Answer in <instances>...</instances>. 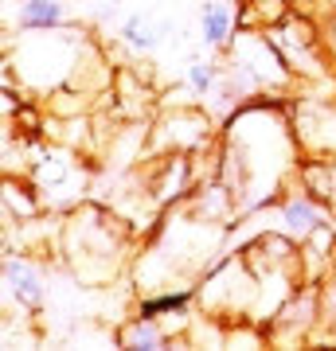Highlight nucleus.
Listing matches in <instances>:
<instances>
[{"instance_id": "obj_1", "label": "nucleus", "mask_w": 336, "mask_h": 351, "mask_svg": "<svg viewBox=\"0 0 336 351\" xmlns=\"http://www.w3.org/2000/svg\"><path fill=\"white\" fill-rule=\"evenodd\" d=\"M298 152L301 141L293 117H286L278 101H238L227 117L219 176L243 211H258L278 199L289 180H298Z\"/></svg>"}, {"instance_id": "obj_2", "label": "nucleus", "mask_w": 336, "mask_h": 351, "mask_svg": "<svg viewBox=\"0 0 336 351\" xmlns=\"http://www.w3.org/2000/svg\"><path fill=\"white\" fill-rule=\"evenodd\" d=\"M90 43L78 27H55V32H27V39L8 51V66H16V78L32 94H55L63 86H75L78 71L87 63Z\"/></svg>"}, {"instance_id": "obj_3", "label": "nucleus", "mask_w": 336, "mask_h": 351, "mask_svg": "<svg viewBox=\"0 0 336 351\" xmlns=\"http://www.w3.org/2000/svg\"><path fill=\"white\" fill-rule=\"evenodd\" d=\"M293 71L274 47L270 32L238 27L227 43V66H223V98H254V94H286L293 86Z\"/></svg>"}, {"instance_id": "obj_4", "label": "nucleus", "mask_w": 336, "mask_h": 351, "mask_svg": "<svg viewBox=\"0 0 336 351\" xmlns=\"http://www.w3.org/2000/svg\"><path fill=\"white\" fill-rule=\"evenodd\" d=\"M63 254L82 281H106L125 258V230L106 207H78L63 223Z\"/></svg>"}, {"instance_id": "obj_5", "label": "nucleus", "mask_w": 336, "mask_h": 351, "mask_svg": "<svg viewBox=\"0 0 336 351\" xmlns=\"http://www.w3.org/2000/svg\"><path fill=\"white\" fill-rule=\"evenodd\" d=\"M266 32H270L274 47L282 51V59L298 78H324V63H328L324 59V39L317 36V27L309 20L286 12L282 20L266 24Z\"/></svg>"}, {"instance_id": "obj_6", "label": "nucleus", "mask_w": 336, "mask_h": 351, "mask_svg": "<svg viewBox=\"0 0 336 351\" xmlns=\"http://www.w3.org/2000/svg\"><path fill=\"white\" fill-rule=\"evenodd\" d=\"M208 141H212V121L196 106H172L153 129V149L157 152H184V156H192V152L208 149Z\"/></svg>"}, {"instance_id": "obj_7", "label": "nucleus", "mask_w": 336, "mask_h": 351, "mask_svg": "<svg viewBox=\"0 0 336 351\" xmlns=\"http://www.w3.org/2000/svg\"><path fill=\"white\" fill-rule=\"evenodd\" d=\"M293 129H298L301 152L336 156V101H298L293 106Z\"/></svg>"}, {"instance_id": "obj_8", "label": "nucleus", "mask_w": 336, "mask_h": 351, "mask_svg": "<svg viewBox=\"0 0 336 351\" xmlns=\"http://www.w3.org/2000/svg\"><path fill=\"white\" fill-rule=\"evenodd\" d=\"M4 293H8V301L32 308V313L43 308V301H47V285H43L39 269L27 258L12 254V246H4Z\"/></svg>"}, {"instance_id": "obj_9", "label": "nucleus", "mask_w": 336, "mask_h": 351, "mask_svg": "<svg viewBox=\"0 0 336 351\" xmlns=\"http://www.w3.org/2000/svg\"><path fill=\"white\" fill-rule=\"evenodd\" d=\"M328 207H324L321 199H313L305 188H293L289 195H282L278 199V219H282V230H286L289 239H309L313 230L328 219Z\"/></svg>"}, {"instance_id": "obj_10", "label": "nucleus", "mask_w": 336, "mask_h": 351, "mask_svg": "<svg viewBox=\"0 0 336 351\" xmlns=\"http://www.w3.org/2000/svg\"><path fill=\"white\" fill-rule=\"evenodd\" d=\"M298 188H305L313 199H321L328 211H336V156H313L298 164Z\"/></svg>"}, {"instance_id": "obj_11", "label": "nucleus", "mask_w": 336, "mask_h": 351, "mask_svg": "<svg viewBox=\"0 0 336 351\" xmlns=\"http://www.w3.org/2000/svg\"><path fill=\"white\" fill-rule=\"evenodd\" d=\"M199 301V289L192 285H168L161 293H149L137 301V313L133 316H145V320H168V316H192V304Z\"/></svg>"}, {"instance_id": "obj_12", "label": "nucleus", "mask_w": 336, "mask_h": 351, "mask_svg": "<svg viewBox=\"0 0 336 351\" xmlns=\"http://www.w3.org/2000/svg\"><path fill=\"white\" fill-rule=\"evenodd\" d=\"M67 27V4L63 0H20L16 4V32H55Z\"/></svg>"}, {"instance_id": "obj_13", "label": "nucleus", "mask_w": 336, "mask_h": 351, "mask_svg": "<svg viewBox=\"0 0 336 351\" xmlns=\"http://www.w3.org/2000/svg\"><path fill=\"white\" fill-rule=\"evenodd\" d=\"M235 27H238V20L231 16L227 4H219V0H208V4L199 8V39H203L208 47H227L231 36H235Z\"/></svg>"}, {"instance_id": "obj_14", "label": "nucleus", "mask_w": 336, "mask_h": 351, "mask_svg": "<svg viewBox=\"0 0 336 351\" xmlns=\"http://www.w3.org/2000/svg\"><path fill=\"white\" fill-rule=\"evenodd\" d=\"M117 339H122V348L157 351V348H164V343H168V328H164V320H145V316H133L129 324H122Z\"/></svg>"}, {"instance_id": "obj_15", "label": "nucleus", "mask_w": 336, "mask_h": 351, "mask_svg": "<svg viewBox=\"0 0 336 351\" xmlns=\"http://www.w3.org/2000/svg\"><path fill=\"white\" fill-rule=\"evenodd\" d=\"M39 211V188H24V184H16L12 176H4V223H24L32 215Z\"/></svg>"}, {"instance_id": "obj_16", "label": "nucleus", "mask_w": 336, "mask_h": 351, "mask_svg": "<svg viewBox=\"0 0 336 351\" xmlns=\"http://www.w3.org/2000/svg\"><path fill=\"white\" fill-rule=\"evenodd\" d=\"M164 32H168V27H153L149 16L133 12V16H125V24H122V32H117V36H122L133 51H153L157 43H161Z\"/></svg>"}, {"instance_id": "obj_17", "label": "nucleus", "mask_w": 336, "mask_h": 351, "mask_svg": "<svg viewBox=\"0 0 336 351\" xmlns=\"http://www.w3.org/2000/svg\"><path fill=\"white\" fill-rule=\"evenodd\" d=\"M219 82H223V66L219 63H203V59L188 63V90H192L196 98H208Z\"/></svg>"}, {"instance_id": "obj_18", "label": "nucleus", "mask_w": 336, "mask_h": 351, "mask_svg": "<svg viewBox=\"0 0 336 351\" xmlns=\"http://www.w3.org/2000/svg\"><path fill=\"white\" fill-rule=\"evenodd\" d=\"M317 293H321V324L336 328V265L317 281Z\"/></svg>"}]
</instances>
